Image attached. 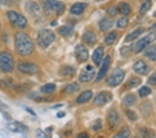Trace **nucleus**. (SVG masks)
<instances>
[{
  "mask_svg": "<svg viewBox=\"0 0 156 138\" xmlns=\"http://www.w3.org/2000/svg\"><path fill=\"white\" fill-rule=\"evenodd\" d=\"M15 45L18 54L22 56H29L34 50V46L28 34L22 32L15 35Z\"/></svg>",
  "mask_w": 156,
  "mask_h": 138,
  "instance_id": "nucleus-1",
  "label": "nucleus"
},
{
  "mask_svg": "<svg viewBox=\"0 0 156 138\" xmlns=\"http://www.w3.org/2000/svg\"><path fill=\"white\" fill-rule=\"evenodd\" d=\"M56 36L54 32L49 29H42L39 32L37 38L38 46L42 49H46L54 41Z\"/></svg>",
  "mask_w": 156,
  "mask_h": 138,
  "instance_id": "nucleus-2",
  "label": "nucleus"
},
{
  "mask_svg": "<svg viewBox=\"0 0 156 138\" xmlns=\"http://www.w3.org/2000/svg\"><path fill=\"white\" fill-rule=\"evenodd\" d=\"M15 62L12 55L8 52L0 53V71L3 73H11L14 69Z\"/></svg>",
  "mask_w": 156,
  "mask_h": 138,
  "instance_id": "nucleus-3",
  "label": "nucleus"
},
{
  "mask_svg": "<svg viewBox=\"0 0 156 138\" xmlns=\"http://www.w3.org/2000/svg\"><path fill=\"white\" fill-rule=\"evenodd\" d=\"M7 16L11 23L14 27L20 29H24L27 24V21L24 16L16 11H10L7 13Z\"/></svg>",
  "mask_w": 156,
  "mask_h": 138,
  "instance_id": "nucleus-4",
  "label": "nucleus"
},
{
  "mask_svg": "<svg viewBox=\"0 0 156 138\" xmlns=\"http://www.w3.org/2000/svg\"><path fill=\"white\" fill-rule=\"evenodd\" d=\"M43 6L47 11L54 12L58 15L63 13L65 9L64 3L58 0H44Z\"/></svg>",
  "mask_w": 156,
  "mask_h": 138,
  "instance_id": "nucleus-5",
  "label": "nucleus"
},
{
  "mask_svg": "<svg viewBox=\"0 0 156 138\" xmlns=\"http://www.w3.org/2000/svg\"><path fill=\"white\" fill-rule=\"evenodd\" d=\"M156 39V33L155 32H152V33L149 34L147 36H146L144 38L140 39L139 41H137L135 46H133V50L134 51L135 53H139L141 52L142 50H144L148 45L151 43Z\"/></svg>",
  "mask_w": 156,
  "mask_h": 138,
  "instance_id": "nucleus-6",
  "label": "nucleus"
},
{
  "mask_svg": "<svg viewBox=\"0 0 156 138\" xmlns=\"http://www.w3.org/2000/svg\"><path fill=\"white\" fill-rule=\"evenodd\" d=\"M17 69L22 73L35 75L39 72V68L36 64L27 62H20L17 64Z\"/></svg>",
  "mask_w": 156,
  "mask_h": 138,
  "instance_id": "nucleus-7",
  "label": "nucleus"
},
{
  "mask_svg": "<svg viewBox=\"0 0 156 138\" xmlns=\"http://www.w3.org/2000/svg\"><path fill=\"white\" fill-rule=\"evenodd\" d=\"M125 74L122 70L116 69L107 79V84L110 87H117L124 80Z\"/></svg>",
  "mask_w": 156,
  "mask_h": 138,
  "instance_id": "nucleus-8",
  "label": "nucleus"
},
{
  "mask_svg": "<svg viewBox=\"0 0 156 138\" xmlns=\"http://www.w3.org/2000/svg\"><path fill=\"white\" fill-rule=\"evenodd\" d=\"M95 71L91 65H87L82 70L79 75V80L81 82H88L93 79Z\"/></svg>",
  "mask_w": 156,
  "mask_h": 138,
  "instance_id": "nucleus-9",
  "label": "nucleus"
},
{
  "mask_svg": "<svg viewBox=\"0 0 156 138\" xmlns=\"http://www.w3.org/2000/svg\"><path fill=\"white\" fill-rule=\"evenodd\" d=\"M75 56H76L77 61L79 62H85L89 57L88 50L83 45H78L75 48Z\"/></svg>",
  "mask_w": 156,
  "mask_h": 138,
  "instance_id": "nucleus-10",
  "label": "nucleus"
},
{
  "mask_svg": "<svg viewBox=\"0 0 156 138\" xmlns=\"http://www.w3.org/2000/svg\"><path fill=\"white\" fill-rule=\"evenodd\" d=\"M112 100V95L107 92H101L95 97L94 104L97 106H103Z\"/></svg>",
  "mask_w": 156,
  "mask_h": 138,
  "instance_id": "nucleus-11",
  "label": "nucleus"
},
{
  "mask_svg": "<svg viewBox=\"0 0 156 138\" xmlns=\"http://www.w3.org/2000/svg\"><path fill=\"white\" fill-rule=\"evenodd\" d=\"M133 70L136 73L141 75H147L149 73V68L142 60H139L133 65Z\"/></svg>",
  "mask_w": 156,
  "mask_h": 138,
  "instance_id": "nucleus-12",
  "label": "nucleus"
},
{
  "mask_svg": "<svg viewBox=\"0 0 156 138\" xmlns=\"http://www.w3.org/2000/svg\"><path fill=\"white\" fill-rule=\"evenodd\" d=\"M6 128L10 130V131L13 132H20V133L26 132L27 130H28L26 125L18 121L9 123V124L6 125Z\"/></svg>",
  "mask_w": 156,
  "mask_h": 138,
  "instance_id": "nucleus-13",
  "label": "nucleus"
},
{
  "mask_svg": "<svg viewBox=\"0 0 156 138\" xmlns=\"http://www.w3.org/2000/svg\"><path fill=\"white\" fill-rule=\"evenodd\" d=\"M110 64V57L109 56H107L104 59V62H103L101 69H100L99 73H98L97 76V79H96L97 82H99L100 80H101L105 77V75H106L107 72L108 71V69H109Z\"/></svg>",
  "mask_w": 156,
  "mask_h": 138,
  "instance_id": "nucleus-14",
  "label": "nucleus"
},
{
  "mask_svg": "<svg viewBox=\"0 0 156 138\" xmlns=\"http://www.w3.org/2000/svg\"><path fill=\"white\" fill-rule=\"evenodd\" d=\"M119 117L117 113L115 110L110 111L108 116V121L111 128H115L119 124Z\"/></svg>",
  "mask_w": 156,
  "mask_h": 138,
  "instance_id": "nucleus-15",
  "label": "nucleus"
},
{
  "mask_svg": "<svg viewBox=\"0 0 156 138\" xmlns=\"http://www.w3.org/2000/svg\"><path fill=\"white\" fill-rule=\"evenodd\" d=\"M104 57V48L102 47H99L94 50L92 54L93 62L97 66H99Z\"/></svg>",
  "mask_w": 156,
  "mask_h": 138,
  "instance_id": "nucleus-16",
  "label": "nucleus"
},
{
  "mask_svg": "<svg viewBox=\"0 0 156 138\" xmlns=\"http://www.w3.org/2000/svg\"><path fill=\"white\" fill-rule=\"evenodd\" d=\"M83 39L87 45L90 46H92L96 43L97 37L94 32L92 31L86 32L83 36Z\"/></svg>",
  "mask_w": 156,
  "mask_h": 138,
  "instance_id": "nucleus-17",
  "label": "nucleus"
},
{
  "mask_svg": "<svg viewBox=\"0 0 156 138\" xmlns=\"http://www.w3.org/2000/svg\"><path fill=\"white\" fill-rule=\"evenodd\" d=\"M87 6V5L86 3H81V2L76 3L71 7L70 11L74 15H80L83 13Z\"/></svg>",
  "mask_w": 156,
  "mask_h": 138,
  "instance_id": "nucleus-18",
  "label": "nucleus"
},
{
  "mask_svg": "<svg viewBox=\"0 0 156 138\" xmlns=\"http://www.w3.org/2000/svg\"><path fill=\"white\" fill-rule=\"evenodd\" d=\"M117 10L118 13L124 16H128L131 12V8L130 5L126 2H120L117 6Z\"/></svg>",
  "mask_w": 156,
  "mask_h": 138,
  "instance_id": "nucleus-19",
  "label": "nucleus"
},
{
  "mask_svg": "<svg viewBox=\"0 0 156 138\" xmlns=\"http://www.w3.org/2000/svg\"><path fill=\"white\" fill-rule=\"evenodd\" d=\"M92 97V92L90 90L85 91L83 93H82L80 96L77 98L76 102L79 104H82L84 103L87 102L88 100H90V99Z\"/></svg>",
  "mask_w": 156,
  "mask_h": 138,
  "instance_id": "nucleus-20",
  "label": "nucleus"
},
{
  "mask_svg": "<svg viewBox=\"0 0 156 138\" xmlns=\"http://www.w3.org/2000/svg\"><path fill=\"white\" fill-rule=\"evenodd\" d=\"M144 29L142 28V27H140V28H138L136 30H135L134 32H133L132 33L128 34L126 36V41L128 42L134 41V40L137 39L141 34H142L143 33H144Z\"/></svg>",
  "mask_w": 156,
  "mask_h": 138,
  "instance_id": "nucleus-21",
  "label": "nucleus"
},
{
  "mask_svg": "<svg viewBox=\"0 0 156 138\" xmlns=\"http://www.w3.org/2000/svg\"><path fill=\"white\" fill-rule=\"evenodd\" d=\"M145 56L153 62H156V44L153 45L145 51Z\"/></svg>",
  "mask_w": 156,
  "mask_h": 138,
  "instance_id": "nucleus-22",
  "label": "nucleus"
},
{
  "mask_svg": "<svg viewBox=\"0 0 156 138\" xmlns=\"http://www.w3.org/2000/svg\"><path fill=\"white\" fill-rule=\"evenodd\" d=\"M112 22L107 18H104L99 22V27L100 29L103 32L109 30L112 27Z\"/></svg>",
  "mask_w": 156,
  "mask_h": 138,
  "instance_id": "nucleus-23",
  "label": "nucleus"
},
{
  "mask_svg": "<svg viewBox=\"0 0 156 138\" xmlns=\"http://www.w3.org/2000/svg\"><path fill=\"white\" fill-rule=\"evenodd\" d=\"M74 30L71 27L62 26L59 29V34L64 37H69L73 34Z\"/></svg>",
  "mask_w": 156,
  "mask_h": 138,
  "instance_id": "nucleus-24",
  "label": "nucleus"
},
{
  "mask_svg": "<svg viewBox=\"0 0 156 138\" xmlns=\"http://www.w3.org/2000/svg\"><path fill=\"white\" fill-rule=\"evenodd\" d=\"M79 89V85L76 83V82H74V83L67 85V86L65 88L64 92L66 93V94H73V93L78 91Z\"/></svg>",
  "mask_w": 156,
  "mask_h": 138,
  "instance_id": "nucleus-25",
  "label": "nucleus"
},
{
  "mask_svg": "<svg viewBox=\"0 0 156 138\" xmlns=\"http://www.w3.org/2000/svg\"><path fill=\"white\" fill-rule=\"evenodd\" d=\"M124 103L125 105L128 107H130L136 103V97L133 94H128L124 97Z\"/></svg>",
  "mask_w": 156,
  "mask_h": 138,
  "instance_id": "nucleus-26",
  "label": "nucleus"
},
{
  "mask_svg": "<svg viewBox=\"0 0 156 138\" xmlns=\"http://www.w3.org/2000/svg\"><path fill=\"white\" fill-rule=\"evenodd\" d=\"M56 89V85L54 84L50 83V84H45L44 86L41 88V91L43 93V94H51L53 91H54V90Z\"/></svg>",
  "mask_w": 156,
  "mask_h": 138,
  "instance_id": "nucleus-27",
  "label": "nucleus"
},
{
  "mask_svg": "<svg viewBox=\"0 0 156 138\" xmlns=\"http://www.w3.org/2000/svg\"><path fill=\"white\" fill-rule=\"evenodd\" d=\"M151 6H152L151 0H147V1L142 4V6H141L140 11V14L144 15L146 13H147L148 10L151 9Z\"/></svg>",
  "mask_w": 156,
  "mask_h": 138,
  "instance_id": "nucleus-28",
  "label": "nucleus"
},
{
  "mask_svg": "<svg viewBox=\"0 0 156 138\" xmlns=\"http://www.w3.org/2000/svg\"><path fill=\"white\" fill-rule=\"evenodd\" d=\"M117 39V34L115 32H111L108 36L105 37V43L108 45V46H110L114 43L115 40Z\"/></svg>",
  "mask_w": 156,
  "mask_h": 138,
  "instance_id": "nucleus-29",
  "label": "nucleus"
},
{
  "mask_svg": "<svg viewBox=\"0 0 156 138\" xmlns=\"http://www.w3.org/2000/svg\"><path fill=\"white\" fill-rule=\"evenodd\" d=\"M39 6H37V4L36 3V2H30L29 3H27V11H29L34 13H36L39 11Z\"/></svg>",
  "mask_w": 156,
  "mask_h": 138,
  "instance_id": "nucleus-30",
  "label": "nucleus"
},
{
  "mask_svg": "<svg viewBox=\"0 0 156 138\" xmlns=\"http://www.w3.org/2000/svg\"><path fill=\"white\" fill-rule=\"evenodd\" d=\"M141 84V80L140 78H137V77H135V78H133L130 80L128 84V87L129 89H133V88L137 87L138 85Z\"/></svg>",
  "mask_w": 156,
  "mask_h": 138,
  "instance_id": "nucleus-31",
  "label": "nucleus"
},
{
  "mask_svg": "<svg viewBox=\"0 0 156 138\" xmlns=\"http://www.w3.org/2000/svg\"><path fill=\"white\" fill-rule=\"evenodd\" d=\"M130 132L129 129H128V128H127V127H124V128H123L122 130L119 132V133L117 135H115V137H124V138L128 137H129V135H130Z\"/></svg>",
  "mask_w": 156,
  "mask_h": 138,
  "instance_id": "nucleus-32",
  "label": "nucleus"
},
{
  "mask_svg": "<svg viewBox=\"0 0 156 138\" xmlns=\"http://www.w3.org/2000/svg\"><path fill=\"white\" fill-rule=\"evenodd\" d=\"M20 2V0H0V4L6 6H11L19 4Z\"/></svg>",
  "mask_w": 156,
  "mask_h": 138,
  "instance_id": "nucleus-33",
  "label": "nucleus"
},
{
  "mask_svg": "<svg viewBox=\"0 0 156 138\" xmlns=\"http://www.w3.org/2000/svg\"><path fill=\"white\" fill-rule=\"evenodd\" d=\"M140 96L141 97H145L147 96L148 95L151 94V89L148 87H142L139 91Z\"/></svg>",
  "mask_w": 156,
  "mask_h": 138,
  "instance_id": "nucleus-34",
  "label": "nucleus"
},
{
  "mask_svg": "<svg viewBox=\"0 0 156 138\" xmlns=\"http://www.w3.org/2000/svg\"><path fill=\"white\" fill-rule=\"evenodd\" d=\"M140 132L141 135L144 137H153V132H151V130L147 129V128H143V129H141L140 130Z\"/></svg>",
  "mask_w": 156,
  "mask_h": 138,
  "instance_id": "nucleus-35",
  "label": "nucleus"
},
{
  "mask_svg": "<svg viewBox=\"0 0 156 138\" xmlns=\"http://www.w3.org/2000/svg\"><path fill=\"white\" fill-rule=\"evenodd\" d=\"M75 73V69L72 67H65V69H62V75L64 76H68V75H73Z\"/></svg>",
  "mask_w": 156,
  "mask_h": 138,
  "instance_id": "nucleus-36",
  "label": "nucleus"
},
{
  "mask_svg": "<svg viewBox=\"0 0 156 138\" xmlns=\"http://www.w3.org/2000/svg\"><path fill=\"white\" fill-rule=\"evenodd\" d=\"M128 24V19L126 18V17H122V18H121L118 21L117 27H119V28L123 29V28H125V27H126Z\"/></svg>",
  "mask_w": 156,
  "mask_h": 138,
  "instance_id": "nucleus-37",
  "label": "nucleus"
},
{
  "mask_svg": "<svg viewBox=\"0 0 156 138\" xmlns=\"http://www.w3.org/2000/svg\"><path fill=\"white\" fill-rule=\"evenodd\" d=\"M126 114H127V117H128V119L131 120V121H136L137 119V116L136 113L132 111V110H128L126 112Z\"/></svg>",
  "mask_w": 156,
  "mask_h": 138,
  "instance_id": "nucleus-38",
  "label": "nucleus"
},
{
  "mask_svg": "<svg viewBox=\"0 0 156 138\" xmlns=\"http://www.w3.org/2000/svg\"><path fill=\"white\" fill-rule=\"evenodd\" d=\"M102 128V124H101V119H98L95 121L94 125H93V129L96 131H98L99 130L101 129Z\"/></svg>",
  "mask_w": 156,
  "mask_h": 138,
  "instance_id": "nucleus-39",
  "label": "nucleus"
},
{
  "mask_svg": "<svg viewBox=\"0 0 156 138\" xmlns=\"http://www.w3.org/2000/svg\"><path fill=\"white\" fill-rule=\"evenodd\" d=\"M148 82L151 85H156V72L151 75L148 80Z\"/></svg>",
  "mask_w": 156,
  "mask_h": 138,
  "instance_id": "nucleus-40",
  "label": "nucleus"
},
{
  "mask_svg": "<svg viewBox=\"0 0 156 138\" xmlns=\"http://www.w3.org/2000/svg\"><path fill=\"white\" fill-rule=\"evenodd\" d=\"M117 10L116 8H115V7H111V8H109L108 9L107 13L108 15H110V16H115V15H117Z\"/></svg>",
  "mask_w": 156,
  "mask_h": 138,
  "instance_id": "nucleus-41",
  "label": "nucleus"
},
{
  "mask_svg": "<svg viewBox=\"0 0 156 138\" xmlns=\"http://www.w3.org/2000/svg\"><path fill=\"white\" fill-rule=\"evenodd\" d=\"M36 135H37V137H48V135L45 133V132L42 131L41 129L37 130Z\"/></svg>",
  "mask_w": 156,
  "mask_h": 138,
  "instance_id": "nucleus-42",
  "label": "nucleus"
},
{
  "mask_svg": "<svg viewBox=\"0 0 156 138\" xmlns=\"http://www.w3.org/2000/svg\"><path fill=\"white\" fill-rule=\"evenodd\" d=\"M77 137L79 138H87V137H89V135H88L87 133H85V132H81V133L78 135Z\"/></svg>",
  "mask_w": 156,
  "mask_h": 138,
  "instance_id": "nucleus-43",
  "label": "nucleus"
},
{
  "mask_svg": "<svg viewBox=\"0 0 156 138\" xmlns=\"http://www.w3.org/2000/svg\"><path fill=\"white\" fill-rule=\"evenodd\" d=\"M26 110H27V111L28 112H29L30 114H31V115H33V116H36V113L34 112V110H31V108H29V107H27V108H26Z\"/></svg>",
  "mask_w": 156,
  "mask_h": 138,
  "instance_id": "nucleus-44",
  "label": "nucleus"
},
{
  "mask_svg": "<svg viewBox=\"0 0 156 138\" xmlns=\"http://www.w3.org/2000/svg\"><path fill=\"white\" fill-rule=\"evenodd\" d=\"M65 115V113L64 112H59L57 113V117L58 118H62V117H64Z\"/></svg>",
  "mask_w": 156,
  "mask_h": 138,
  "instance_id": "nucleus-45",
  "label": "nucleus"
},
{
  "mask_svg": "<svg viewBox=\"0 0 156 138\" xmlns=\"http://www.w3.org/2000/svg\"><path fill=\"white\" fill-rule=\"evenodd\" d=\"M0 105H1V106H3V107H6V105H5L4 103H3L2 102L1 100H0Z\"/></svg>",
  "mask_w": 156,
  "mask_h": 138,
  "instance_id": "nucleus-46",
  "label": "nucleus"
},
{
  "mask_svg": "<svg viewBox=\"0 0 156 138\" xmlns=\"http://www.w3.org/2000/svg\"><path fill=\"white\" fill-rule=\"evenodd\" d=\"M57 24V22H56V21H54V22H52V23H51V25H52V26H54V24Z\"/></svg>",
  "mask_w": 156,
  "mask_h": 138,
  "instance_id": "nucleus-47",
  "label": "nucleus"
},
{
  "mask_svg": "<svg viewBox=\"0 0 156 138\" xmlns=\"http://www.w3.org/2000/svg\"><path fill=\"white\" fill-rule=\"evenodd\" d=\"M154 16H156V12H155V13H154Z\"/></svg>",
  "mask_w": 156,
  "mask_h": 138,
  "instance_id": "nucleus-48",
  "label": "nucleus"
}]
</instances>
